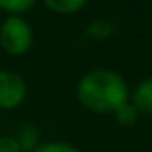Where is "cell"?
<instances>
[{"label":"cell","instance_id":"obj_1","mask_svg":"<svg viewBox=\"0 0 152 152\" xmlns=\"http://www.w3.org/2000/svg\"><path fill=\"white\" fill-rule=\"evenodd\" d=\"M79 104L93 114H114L118 106L129 100V85L115 69L96 67L79 77L75 85Z\"/></svg>","mask_w":152,"mask_h":152},{"label":"cell","instance_id":"obj_2","mask_svg":"<svg viewBox=\"0 0 152 152\" xmlns=\"http://www.w3.org/2000/svg\"><path fill=\"white\" fill-rule=\"evenodd\" d=\"M35 33L31 23L25 18H14L6 15L0 23V48L8 56H25L33 48Z\"/></svg>","mask_w":152,"mask_h":152},{"label":"cell","instance_id":"obj_3","mask_svg":"<svg viewBox=\"0 0 152 152\" xmlns=\"http://www.w3.org/2000/svg\"><path fill=\"white\" fill-rule=\"evenodd\" d=\"M27 98V83L18 71L0 69V110L19 108Z\"/></svg>","mask_w":152,"mask_h":152},{"label":"cell","instance_id":"obj_4","mask_svg":"<svg viewBox=\"0 0 152 152\" xmlns=\"http://www.w3.org/2000/svg\"><path fill=\"white\" fill-rule=\"evenodd\" d=\"M129 102L137 108L139 114L152 115V75L129 89Z\"/></svg>","mask_w":152,"mask_h":152},{"label":"cell","instance_id":"obj_5","mask_svg":"<svg viewBox=\"0 0 152 152\" xmlns=\"http://www.w3.org/2000/svg\"><path fill=\"white\" fill-rule=\"evenodd\" d=\"M14 139L19 145L21 152H35L42 145L41 131H39V127L35 125V123H31V121H23L21 125L15 129Z\"/></svg>","mask_w":152,"mask_h":152},{"label":"cell","instance_id":"obj_6","mask_svg":"<svg viewBox=\"0 0 152 152\" xmlns=\"http://www.w3.org/2000/svg\"><path fill=\"white\" fill-rule=\"evenodd\" d=\"M114 33H115L114 21H110V19H106V18L91 19L85 27V37L93 39V41H106V39L114 37Z\"/></svg>","mask_w":152,"mask_h":152},{"label":"cell","instance_id":"obj_7","mask_svg":"<svg viewBox=\"0 0 152 152\" xmlns=\"http://www.w3.org/2000/svg\"><path fill=\"white\" fill-rule=\"evenodd\" d=\"M45 6L58 15H73L87 8L85 0H46Z\"/></svg>","mask_w":152,"mask_h":152},{"label":"cell","instance_id":"obj_8","mask_svg":"<svg viewBox=\"0 0 152 152\" xmlns=\"http://www.w3.org/2000/svg\"><path fill=\"white\" fill-rule=\"evenodd\" d=\"M112 118L115 119V123H119L121 127H135L139 121V118H141V114L137 112V108L133 106L129 100L123 102L121 106H118L114 110V114H112Z\"/></svg>","mask_w":152,"mask_h":152},{"label":"cell","instance_id":"obj_9","mask_svg":"<svg viewBox=\"0 0 152 152\" xmlns=\"http://www.w3.org/2000/svg\"><path fill=\"white\" fill-rule=\"evenodd\" d=\"M33 8V0H0V12L14 18H25V14H29Z\"/></svg>","mask_w":152,"mask_h":152},{"label":"cell","instance_id":"obj_10","mask_svg":"<svg viewBox=\"0 0 152 152\" xmlns=\"http://www.w3.org/2000/svg\"><path fill=\"white\" fill-rule=\"evenodd\" d=\"M35 152H81V150L66 141H45Z\"/></svg>","mask_w":152,"mask_h":152},{"label":"cell","instance_id":"obj_11","mask_svg":"<svg viewBox=\"0 0 152 152\" xmlns=\"http://www.w3.org/2000/svg\"><path fill=\"white\" fill-rule=\"evenodd\" d=\"M0 152H21L14 135H0Z\"/></svg>","mask_w":152,"mask_h":152}]
</instances>
